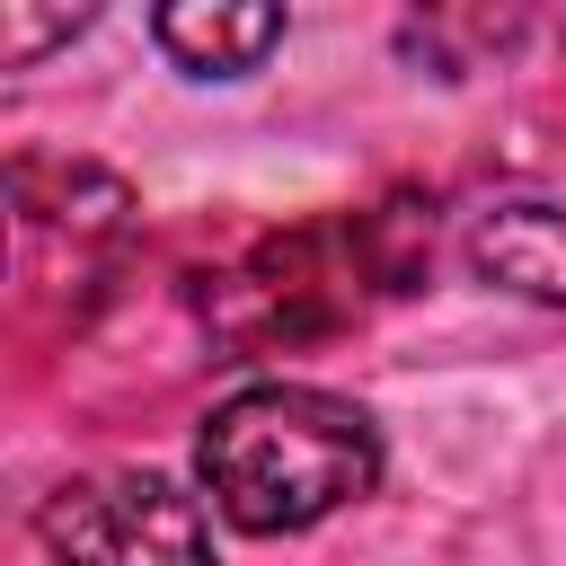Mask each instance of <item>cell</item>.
<instances>
[{"instance_id": "cell-1", "label": "cell", "mask_w": 566, "mask_h": 566, "mask_svg": "<svg viewBox=\"0 0 566 566\" xmlns=\"http://www.w3.org/2000/svg\"><path fill=\"white\" fill-rule=\"evenodd\" d=\"M195 469H203V495L221 504V522H239L256 539H283V531H310L336 504L371 495L380 433L336 389L256 380V389H239V398H221L203 416Z\"/></svg>"}, {"instance_id": "cell-2", "label": "cell", "mask_w": 566, "mask_h": 566, "mask_svg": "<svg viewBox=\"0 0 566 566\" xmlns=\"http://www.w3.org/2000/svg\"><path fill=\"white\" fill-rule=\"evenodd\" d=\"M44 548L62 566H212L203 504L168 486L159 469H97L44 495L35 513Z\"/></svg>"}, {"instance_id": "cell-3", "label": "cell", "mask_w": 566, "mask_h": 566, "mask_svg": "<svg viewBox=\"0 0 566 566\" xmlns=\"http://www.w3.org/2000/svg\"><path fill=\"white\" fill-rule=\"evenodd\" d=\"M354 274H371L363 230H292L274 248H256L221 292L212 318L230 345H292V336H327L354 318Z\"/></svg>"}, {"instance_id": "cell-4", "label": "cell", "mask_w": 566, "mask_h": 566, "mask_svg": "<svg viewBox=\"0 0 566 566\" xmlns=\"http://www.w3.org/2000/svg\"><path fill=\"white\" fill-rule=\"evenodd\" d=\"M469 265L522 301L566 310V203H495L469 230Z\"/></svg>"}, {"instance_id": "cell-5", "label": "cell", "mask_w": 566, "mask_h": 566, "mask_svg": "<svg viewBox=\"0 0 566 566\" xmlns=\"http://www.w3.org/2000/svg\"><path fill=\"white\" fill-rule=\"evenodd\" d=\"M150 27L195 80H230V71H248L283 44V9H265V0H177Z\"/></svg>"}, {"instance_id": "cell-6", "label": "cell", "mask_w": 566, "mask_h": 566, "mask_svg": "<svg viewBox=\"0 0 566 566\" xmlns=\"http://www.w3.org/2000/svg\"><path fill=\"white\" fill-rule=\"evenodd\" d=\"M18 212L27 221H71V239H115L133 195L106 177V168H44V159H18Z\"/></svg>"}, {"instance_id": "cell-7", "label": "cell", "mask_w": 566, "mask_h": 566, "mask_svg": "<svg viewBox=\"0 0 566 566\" xmlns=\"http://www.w3.org/2000/svg\"><path fill=\"white\" fill-rule=\"evenodd\" d=\"M80 27H88V9H53V18H35V9H0V53L27 71L44 44H71Z\"/></svg>"}]
</instances>
